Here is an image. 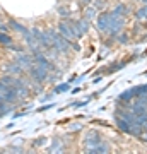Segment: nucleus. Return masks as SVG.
Listing matches in <instances>:
<instances>
[{"label":"nucleus","instance_id":"1","mask_svg":"<svg viewBox=\"0 0 147 154\" xmlns=\"http://www.w3.org/2000/svg\"><path fill=\"white\" fill-rule=\"evenodd\" d=\"M48 34H50V38H51V46H53V50L63 53V51H67V50L70 48V41L65 36H62L60 33H57L55 29H48Z\"/></svg>","mask_w":147,"mask_h":154},{"label":"nucleus","instance_id":"2","mask_svg":"<svg viewBox=\"0 0 147 154\" xmlns=\"http://www.w3.org/2000/svg\"><path fill=\"white\" fill-rule=\"evenodd\" d=\"M125 24V16H120L116 12L109 14V26H108V33L111 36H118L121 33V28Z\"/></svg>","mask_w":147,"mask_h":154},{"label":"nucleus","instance_id":"3","mask_svg":"<svg viewBox=\"0 0 147 154\" xmlns=\"http://www.w3.org/2000/svg\"><path fill=\"white\" fill-rule=\"evenodd\" d=\"M16 99H17V96H16V93H14V89L0 79V101L12 105V103H16Z\"/></svg>","mask_w":147,"mask_h":154},{"label":"nucleus","instance_id":"4","mask_svg":"<svg viewBox=\"0 0 147 154\" xmlns=\"http://www.w3.org/2000/svg\"><path fill=\"white\" fill-rule=\"evenodd\" d=\"M101 144V135H99L96 130H89V132L84 135V147H86L87 152H91L96 146Z\"/></svg>","mask_w":147,"mask_h":154},{"label":"nucleus","instance_id":"5","mask_svg":"<svg viewBox=\"0 0 147 154\" xmlns=\"http://www.w3.org/2000/svg\"><path fill=\"white\" fill-rule=\"evenodd\" d=\"M14 62H17L19 65L22 67V70L24 72H29L31 70V67L34 65V57L27 55V53H24V51H17V55L14 57Z\"/></svg>","mask_w":147,"mask_h":154},{"label":"nucleus","instance_id":"6","mask_svg":"<svg viewBox=\"0 0 147 154\" xmlns=\"http://www.w3.org/2000/svg\"><path fill=\"white\" fill-rule=\"evenodd\" d=\"M48 72L50 70H46L44 67H41V65H38V63H34L33 67H31V70H29V75L33 77L36 82H43V81H46L48 79Z\"/></svg>","mask_w":147,"mask_h":154},{"label":"nucleus","instance_id":"7","mask_svg":"<svg viewBox=\"0 0 147 154\" xmlns=\"http://www.w3.org/2000/svg\"><path fill=\"white\" fill-rule=\"evenodd\" d=\"M58 33H60L62 36H65L69 41H70V39H74V38H77L70 21H60V22H58Z\"/></svg>","mask_w":147,"mask_h":154},{"label":"nucleus","instance_id":"8","mask_svg":"<svg viewBox=\"0 0 147 154\" xmlns=\"http://www.w3.org/2000/svg\"><path fill=\"white\" fill-rule=\"evenodd\" d=\"M31 31H33V34L36 36V39L39 41L41 48H50V46H51V38H50L48 31H41L39 28H33Z\"/></svg>","mask_w":147,"mask_h":154},{"label":"nucleus","instance_id":"9","mask_svg":"<svg viewBox=\"0 0 147 154\" xmlns=\"http://www.w3.org/2000/svg\"><path fill=\"white\" fill-rule=\"evenodd\" d=\"M24 36V39H26V45L29 46V50L33 51V53H36V51H39V48H41V45H39V41L36 39V36L33 34V31L31 29H27L26 33L22 34Z\"/></svg>","mask_w":147,"mask_h":154},{"label":"nucleus","instance_id":"10","mask_svg":"<svg viewBox=\"0 0 147 154\" xmlns=\"http://www.w3.org/2000/svg\"><path fill=\"white\" fill-rule=\"evenodd\" d=\"M70 22H72V28L75 31L77 38L84 36V34L87 33V29H89V21H87V19H79V21H70Z\"/></svg>","mask_w":147,"mask_h":154},{"label":"nucleus","instance_id":"11","mask_svg":"<svg viewBox=\"0 0 147 154\" xmlns=\"http://www.w3.org/2000/svg\"><path fill=\"white\" fill-rule=\"evenodd\" d=\"M4 72H5V74H9V75H22V67L19 65V63H17V62H9V63H5V65H4Z\"/></svg>","mask_w":147,"mask_h":154},{"label":"nucleus","instance_id":"12","mask_svg":"<svg viewBox=\"0 0 147 154\" xmlns=\"http://www.w3.org/2000/svg\"><path fill=\"white\" fill-rule=\"evenodd\" d=\"M34 63H38V65H41V67H44L46 70H53V65L50 63L48 60H46V57L43 55V53H39V51H36L34 53Z\"/></svg>","mask_w":147,"mask_h":154},{"label":"nucleus","instance_id":"13","mask_svg":"<svg viewBox=\"0 0 147 154\" xmlns=\"http://www.w3.org/2000/svg\"><path fill=\"white\" fill-rule=\"evenodd\" d=\"M108 26H109V14L103 12V14L98 17V29L101 33H106V31H108Z\"/></svg>","mask_w":147,"mask_h":154},{"label":"nucleus","instance_id":"14","mask_svg":"<svg viewBox=\"0 0 147 154\" xmlns=\"http://www.w3.org/2000/svg\"><path fill=\"white\" fill-rule=\"evenodd\" d=\"M116 123H118V127H120V130H123V132H132V122L127 120V118H123V116L118 115V118H116Z\"/></svg>","mask_w":147,"mask_h":154},{"label":"nucleus","instance_id":"15","mask_svg":"<svg viewBox=\"0 0 147 154\" xmlns=\"http://www.w3.org/2000/svg\"><path fill=\"white\" fill-rule=\"evenodd\" d=\"M133 96H139V88H132V89H128V91H125V93H121L120 99L121 101H130Z\"/></svg>","mask_w":147,"mask_h":154},{"label":"nucleus","instance_id":"16","mask_svg":"<svg viewBox=\"0 0 147 154\" xmlns=\"http://www.w3.org/2000/svg\"><path fill=\"white\" fill-rule=\"evenodd\" d=\"M9 28H11V29H14V31H17V33H21V34H24V33L27 31V28H24L22 24L16 22L14 19H11V21H9Z\"/></svg>","mask_w":147,"mask_h":154},{"label":"nucleus","instance_id":"17","mask_svg":"<svg viewBox=\"0 0 147 154\" xmlns=\"http://www.w3.org/2000/svg\"><path fill=\"white\" fill-rule=\"evenodd\" d=\"M0 45H4V46H7V48H9V46H12V45H14V41H12V38L7 33H2V31H0Z\"/></svg>","mask_w":147,"mask_h":154},{"label":"nucleus","instance_id":"18","mask_svg":"<svg viewBox=\"0 0 147 154\" xmlns=\"http://www.w3.org/2000/svg\"><path fill=\"white\" fill-rule=\"evenodd\" d=\"M135 17H137V21H145L147 19V5H144L142 9H139V11L135 12Z\"/></svg>","mask_w":147,"mask_h":154},{"label":"nucleus","instance_id":"19","mask_svg":"<svg viewBox=\"0 0 147 154\" xmlns=\"http://www.w3.org/2000/svg\"><path fill=\"white\" fill-rule=\"evenodd\" d=\"M96 12H98V9L96 7H87L86 12H84V16H86L87 21H91V19H94V16H96Z\"/></svg>","mask_w":147,"mask_h":154},{"label":"nucleus","instance_id":"20","mask_svg":"<svg viewBox=\"0 0 147 154\" xmlns=\"http://www.w3.org/2000/svg\"><path fill=\"white\" fill-rule=\"evenodd\" d=\"M69 89H70V82L60 84V86H55L53 93H55V94H60V93H65V91H69Z\"/></svg>","mask_w":147,"mask_h":154},{"label":"nucleus","instance_id":"21","mask_svg":"<svg viewBox=\"0 0 147 154\" xmlns=\"http://www.w3.org/2000/svg\"><path fill=\"white\" fill-rule=\"evenodd\" d=\"M113 12H116V14H120V16H127V12H128V9H127L123 4H120V5H116L115 7V11Z\"/></svg>","mask_w":147,"mask_h":154},{"label":"nucleus","instance_id":"22","mask_svg":"<svg viewBox=\"0 0 147 154\" xmlns=\"http://www.w3.org/2000/svg\"><path fill=\"white\" fill-rule=\"evenodd\" d=\"M50 151L53 152V151H57V152H60L62 151V142L58 140V139H55L53 140V144H51V147H50Z\"/></svg>","mask_w":147,"mask_h":154},{"label":"nucleus","instance_id":"23","mask_svg":"<svg viewBox=\"0 0 147 154\" xmlns=\"http://www.w3.org/2000/svg\"><path fill=\"white\" fill-rule=\"evenodd\" d=\"M118 41H120V43H127V41H128V36H127V34H118Z\"/></svg>","mask_w":147,"mask_h":154},{"label":"nucleus","instance_id":"24","mask_svg":"<svg viewBox=\"0 0 147 154\" xmlns=\"http://www.w3.org/2000/svg\"><path fill=\"white\" fill-rule=\"evenodd\" d=\"M0 31H2V33H7V31H9V24H4V22H2V19H0Z\"/></svg>","mask_w":147,"mask_h":154},{"label":"nucleus","instance_id":"25","mask_svg":"<svg viewBox=\"0 0 147 154\" xmlns=\"http://www.w3.org/2000/svg\"><path fill=\"white\" fill-rule=\"evenodd\" d=\"M94 7H96L98 11H101V9H103V7H104V4H103V2H101V0H98V2L94 4Z\"/></svg>","mask_w":147,"mask_h":154},{"label":"nucleus","instance_id":"26","mask_svg":"<svg viewBox=\"0 0 147 154\" xmlns=\"http://www.w3.org/2000/svg\"><path fill=\"white\" fill-rule=\"evenodd\" d=\"M70 130L72 132H77V130H81V125H79V123H74V125L70 127Z\"/></svg>","mask_w":147,"mask_h":154},{"label":"nucleus","instance_id":"27","mask_svg":"<svg viewBox=\"0 0 147 154\" xmlns=\"http://www.w3.org/2000/svg\"><path fill=\"white\" fill-rule=\"evenodd\" d=\"M43 144H44V137H39L38 140L34 142V146H43Z\"/></svg>","mask_w":147,"mask_h":154},{"label":"nucleus","instance_id":"28","mask_svg":"<svg viewBox=\"0 0 147 154\" xmlns=\"http://www.w3.org/2000/svg\"><path fill=\"white\" fill-rule=\"evenodd\" d=\"M58 12H60L62 16H69V11H67V9H63V7H60V9H58Z\"/></svg>","mask_w":147,"mask_h":154},{"label":"nucleus","instance_id":"29","mask_svg":"<svg viewBox=\"0 0 147 154\" xmlns=\"http://www.w3.org/2000/svg\"><path fill=\"white\" fill-rule=\"evenodd\" d=\"M50 108H53V105H46V106H41L38 111H46V110H50Z\"/></svg>","mask_w":147,"mask_h":154},{"label":"nucleus","instance_id":"30","mask_svg":"<svg viewBox=\"0 0 147 154\" xmlns=\"http://www.w3.org/2000/svg\"><path fill=\"white\" fill-rule=\"evenodd\" d=\"M81 4H82V5H89V4H91V0H81Z\"/></svg>","mask_w":147,"mask_h":154},{"label":"nucleus","instance_id":"31","mask_svg":"<svg viewBox=\"0 0 147 154\" xmlns=\"http://www.w3.org/2000/svg\"><path fill=\"white\" fill-rule=\"evenodd\" d=\"M144 2H145V4H147V0H144Z\"/></svg>","mask_w":147,"mask_h":154},{"label":"nucleus","instance_id":"32","mask_svg":"<svg viewBox=\"0 0 147 154\" xmlns=\"http://www.w3.org/2000/svg\"><path fill=\"white\" fill-rule=\"evenodd\" d=\"M145 128H147V123H145Z\"/></svg>","mask_w":147,"mask_h":154}]
</instances>
